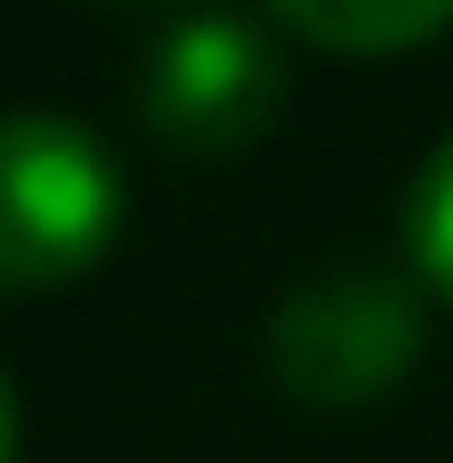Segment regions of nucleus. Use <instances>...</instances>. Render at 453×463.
<instances>
[{"label": "nucleus", "instance_id": "obj_1", "mask_svg": "<svg viewBox=\"0 0 453 463\" xmlns=\"http://www.w3.org/2000/svg\"><path fill=\"white\" fill-rule=\"evenodd\" d=\"M128 168L70 109H0V296H60L109 267Z\"/></svg>", "mask_w": 453, "mask_h": 463}, {"label": "nucleus", "instance_id": "obj_2", "mask_svg": "<svg viewBox=\"0 0 453 463\" xmlns=\"http://www.w3.org/2000/svg\"><path fill=\"white\" fill-rule=\"evenodd\" d=\"M424 306L414 267H316L267 306V384L306 414H364L424 365Z\"/></svg>", "mask_w": 453, "mask_h": 463}, {"label": "nucleus", "instance_id": "obj_3", "mask_svg": "<svg viewBox=\"0 0 453 463\" xmlns=\"http://www.w3.org/2000/svg\"><path fill=\"white\" fill-rule=\"evenodd\" d=\"M286 118V50L276 20L247 10H187L138 60V128L168 158H247Z\"/></svg>", "mask_w": 453, "mask_h": 463}, {"label": "nucleus", "instance_id": "obj_4", "mask_svg": "<svg viewBox=\"0 0 453 463\" xmlns=\"http://www.w3.org/2000/svg\"><path fill=\"white\" fill-rule=\"evenodd\" d=\"M286 40L335 50V60H394L424 50L434 30H453V0H257Z\"/></svg>", "mask_w": 453, "mask_h": 463}, {"label": "nucleus", "instance_id": "obj_5", "mask_svg": "<svg viewBox=\"0 0 453 463\" xmlns=\"http://www.w3.org/2000/svg\"><path fill=\"white\" fill-rule=\"evenodd\" d=\"M404 267L424 277V296L434 306H453V138H434L424 148V168L404 178Z\"/></svg>", "mask_w": 453, "mask_h": 463}, {"label": "nucleus", "instance_id": "obj_6", "mask_svg": "<svg viewBox=\"0 0 453 463\" xmlns=\"http://www.w3.org/2000/svg\"><path fill=\"white\" fill-rule=\"evenodd\" d=\"M0 463H20V394H10V365H0Z\"/></svg>", "mask_w": 453, "mask_h": 463}, {"label": "nucleus", "instance_id": "obj_7", "mask_svg": "<svg viewBox=\"0 0 453 463\" xmlns=\"http://www.w3.org/2000/svg\"><path fill=\"white\" fill-rule=\"evenodd\" d=\"M109 10H138V0H109Z\"/></svg>", "mask_w": 453, "mask_h": 463}]
</instances>
